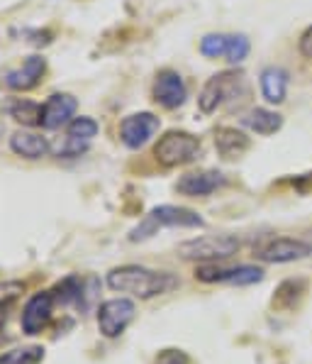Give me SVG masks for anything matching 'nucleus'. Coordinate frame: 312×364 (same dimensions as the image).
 I'll return each instance as SVG.
<instances>
[{
  "label": "nucleus",
  "instance_id": "obj_24",
  "mask_svg": "<svg viewBox=\"0 0 312 364\" xmlns=\"http://www.w3.org/2000/svg\"><path fill=\"white\" fill-rule=\"evenodd\" d=\"M22 291H25V287L20 282H0V308L13 304Z\"/></svg>",
  "mask_w": 312,
  "mask_h": 364
},
{
  "label": "nucleus",
  "instance_id": "obj_5",
  "mask_svg": "<svg viewBox=\"0 0 312 364\" xmlns=\"http://www.w3.org/2000/svg\"><path fill=\"white\" fill-rule=\"evenodd\" d=\"M244 83V76L239 71H222L215 74L208 83L203 86L198 98V105L203 113H215L227 98H232L237 93V88Z\"/></svg>",
  "mask_w": 312,
  "mask_h": 364
},
{
  "label": "nucleus",
  "instance_id": "obj_14",
  "mask_svg": "<svg viewBox=\"0 0 312 364\" xmlns=\"http://www.w3.org/2000/svg\"><path fill=\"white\" fill-rule=\"evenodd\" d=\"M227 183V178L222 176L220 171H193V173H183L178 178L176 188L178 193L183 196H210L215 193L217 188H222Z\"/></svg>",
  "mask_w": 312,
  "mask_h": 364
},
{
  "label": "nucleus",
  "instance_id": "obj_8",
  "mask_svg": "<svg viewBox=\"0 0 312 364\" xmlns=\"http://www.w3.org/2000/svg\"><path fill=\"white\" fill-rule=\"evenodd\" d=\"M195 279L205 284H234V287H249V284H259L264 279V272L259 267L242 264L232 269H217V267H200L195 272Z\"/></svg>",
  "mask_w": 312,
  "mask_h": 364
},
{
  "label": "nucleus",
  "instance_id": "obj_9",
  "mask_svg": "<svg viewBox=\"0 0 312 364\" xmlns=\"http://www.w3.org/2000/svg\"><path fill=\"white\" fill-rule=\"evenodd\" d=\"M54 304H57V294L54 291H39L27 301L25 311H22V330L27 335H39L49 326L54 313Z\"/></svg>",
  "mask_w": 312,
  "mask_h": 364
},
{
  "label": "nucleus",
  "instance_id": "obj_13",
  "mask_svg": "<svg viewBox=\"0 0 312 364\" xmlns=\"http://www.w3.org/2000/svg\"><path fill=\"white\" fill-rule=\"evenodd\" d=\"M44 71H47V61L35 54V57H27L22 61V66H18V69L8 71L3 76V83L13 91H30L42 81Z\"/></svg>",
  "mask_w": 312,
  "mask_h": 364
},
{
  "label": "nucleus",
  "instance_id": "obj_10",
  "mask_svg": "<svg viewBox=\"0 0 312 364\" xmlns=\"http://www.w3.org/2000/svg\"><path fill=\"white\" fill-rule=\"evenodd\" d=\"M156 132H159V117L152 113L127 115L125 120L120 122V137L130 149L144 147Z\"/></svg>",
  "mask_w": 312,
  "mask_h": 364
},
{
  "label": "nucleus",
  "instance_id": "obj_27",
  "mask_svg": "<svg viewBox=\"0 0 312 364\" xmlns=\"http://www.w3.org/2000/svg\"><path fill=\"white\" fill-rule=\"evenodd\" d=\"M295 188H298L300 193H312V173H305V176H300L298 181L293 183Z\"/></svg>",
  "mask_w": 312,
  "mask_h": 364
},
{
  "label": "nucleus",
  "instance_id": "obj_26",
  "mask_svg": "<svg viewBox=\"0 0 312 364\" xmlns=\"http://www.w3.org/2000/svg\"><path fill=\"white\" fill-rule=\"evenodd\" d=\"M300 52H303L308 59H312V27H308L303 39H300Z\"/></svg>",
  "mask_w": 312,
  "mask_h": 364
},
{
  "label": "nucleus",
  "instance_id": "obj_18",
  "mask_svg": "<svg viewBox=\"0 0 312 364\" xmlns=\"http://www.w3.org/2000/svg\"><path fill=\"white\" fill-rule=\"evenodd\" d=\"M0 110L8 113L10 117H15L22 125H39V120H42V108L37 103H32V100H22V98L5 100L0 105Z\"/></svg>",
  "mask_w": 312,
  "mask_h": 364
},
{
  "label": "nucleus",
  "instance_id": "obj_20",
  "mask_svg": "<svg viewBox=\"0 0 312 364\" xmlns=\"http://www.w3.org/2000/svg\"><path fill=\"white\" fill-rule=\"evenodd\" d=\"M44 360V350L39 345L15 347V350L0 355V364H39Z\"/></svg>",
  "mask_w": 312,
  "mask_h": 364
},
{
  "label": "nucleus",
  "instance_id": "obj_25",
  "mask_svg": "<svg viewBox=\"0 0 312 364\" xmlns=\"http://www.w3.org/2000/svg\"><path fill=\"white\" fill-rule=\"evenodd\" d=\"M156 364H188V355L183 350H164L156 357Z\"/></svg>",
  "mask_w": 312,
  "mask_h": 364
},
{
  "label": "nucleus",
  "instance_id": "obj_23",
  "mask_svg": "<svg viewBox=\"0 0 312 364\" xmlns=\"http://www.w3.org/2000/svg\"><path fill=\"white\" fill-rule=\"evenodd\" d=\"M249 54V39L244 35H230V47H227L225 59L230 64H242Z\"/></svg>",
  "mask_w": 312,
  "mask_h": 364
},
{
  "label": "nucleus",
  "instance_id": "obj_16",
  "mask_svg": "<svg viewBox=\"0 0 312 364\" xmlns=\"http://www.w3.org/2000/svg\"><path fill=\"white\" fill-rule=\"evenodd\" d=\"M215 147L225 159H234V156H242L247 152L252 147V142H249L247 134L234 130V127H220L215 132Z\"/></svg>",
  "mask_w": 312,
  "mask_h": 364
},
{
  "label": "nucleus",
  "instance_id": "obj_17",
  "mask_svg": "<svg viewBox=\"0 0 312 364\" xmlns=\"http://www.w3.org/2000/svg\"><path fill=\"white\" fill-rule=\"evenodd\" d=\"M288 91V74L278 66H269L261 74V93L269 103H283Z\"/></svg>",
  "mask_w": 312,
  "mask_h": 364
},
{
  "label": "nucleus",
  "instance_id": "obj_7",
  "mask_svg": "<svg viewBox=\"0 0 312 364\" xmlns=\"http://www.w3.org/2000/svg\"><path fill=\"white\" fill-rule=\"evenodd\" d=\"M312 255V247L303 240H291V237H273L269 242L256 247V257L261 262H271V264H283V262H295L305 259Z\"/></svg>",
  "mask_w": 312,
  "mask_h": 364
},
{
  "label": "nucleus",
  "instance_id": "obj_22",
  "mask_svg": "<svg viewBox=\"0 0 312 364\" xmlns=\"http://www.w3.org/2000/svg\"><path fill=\"white\" fill-rule=\"evenodd\" d=\"M227 47H230V35H205L200 39V52L210 59L225 57Z\"/></svg>",
  "mask_w": 312,
  "mask_h": 364
},
{
  "label": "nucleus",
  "instance_id": "obj_15",
  "mask_svg": "<svg viewBox=\"0 0 312 364\" xmlns=\"http://www.w3.org/2000/svg\"><path fill=\"white\" fill-rule=\"evenodd\" d=\"M10 149H13L15 154L25 156V159H39V156H44L49 152V142H47V137H42V134H37V132L20 130L10 137Z\"/></svg>",
  "mask_w": 312,
  "mask_h": 364
},
{
  "label": "nucleus",
  "instance_id": "obj_12",
  "mask_svg": "<svg viewBox=\"0 0 312 364\" xmlns=\"http://www.w3.org/2000/svg\"><path fill=\"white\" fill-rule=\"evenodd\" d=\"M154 98L156 103H161L169 110L186 103V83H183L181 74H176L171 69L159 71V76L154 81Z\"/></svg>",
  "mask_w": 312,
  "mask_h": 364
},
{
  "label": "nucleus",
  "instance_id": "obj_1",
  "mask_svg": "<svg viewBox=\"0 0 312 364\" xmlns=\"http://www.w3.org/2000/svg\"><path fill=\"white\" fill-rule=\"evenodd\" d=\"M108 287L120 294H132L137 299H154V296L174 291L178 287V279L169 272H154L147 267L127 264L108 274Z\"/></svg>",
  "mask_w": 312,
  "mask_h": 364
},
{
  "label": "nucleus",
  "instance_id": "obj_4",
  "mask_svg": "<svg viewBox=\"0 0 312 364\" xmlns=\"http://www.w3.org/2000/svg\"><path fill=\"white\" fill-rule=\"evenodd\" d=\"M237 250H239V240L234 235H210V237L188 240V242L178 245V255L183 259H203V262L227 259Z\"/></svg>",
  "mask_w": 312,
  "mask_h": 364
},
{
  "label": "nucleus",
  "instance_id": "obj_6",
  "mask_svg": "<svg viewBox=\"0 0 312 364\" xmlns=\"http://www.w3.org/2000/svg\"><path fill=\"white\" fill-rule=\"evenodd\" d=\"M137 308L130 299H113L105 301L98 308V328L105 338H117L125 333V328L135 321Z\"/></svg>",
  "mask_w": 312,
  "mask_h": 364
},
{
  "label": "nucleus",
  "instance_id": "obj_19",
  "mask_svg": "<svg viewBox=\"0 0 312 364\" xmlns=\"http://www.w3.org/2000/svg\"><path fill=\"white\" fill-rule=\"evenodd\" d=\"M244 125L249 130H254L256 134H273L281 130L283 125V117L273 110H266V108H254L252 113L244 115Z\"/></svg>",
  "mask_w": 312,
  "mask_h": 364
},
{
  "label": "nucleus",
  "instance_id": "obj_21",
  "mask_svg": "<svg viewBox=\"0 0 312 364\" xmlns=\"http://www.w3.org/2000/svg\"><path fill=\"white\" fill-rule=\"evenodd\" d=\"M98 134V122L93 117H74L69 122V137L81 139V142H91L93 137Z\"/></svg>",
  "mask_w": 312,
  "mask_h": 364
},
{
  "label": "nucleus",
  "instance_id": "obj_11",
  "mask_svg": "<svg viewBox=\"0 0 312 364\" xmlns=\"http://www.w3.org/2000/svg\"><path fill=\"white\" fill-rule=\"evenodd\" d=\"M76 108H78V100L74 96H69V93H54L42 105V120H39V125L44 130H59V127L69 125L74 120Z\"/></svg>",
  "mask_w": 312,
  "mask_h": 364
},
{
  "label": "nucleus",
  "instance_id": "obj_2",
  "mask_svg": "<svg viewBox=\"0 0 312 364\" xmlns=\"http://www.w3.org/2000/svg\"><path fill=\"white\" fill-rule=\"evenodd\" d=\"M205 220L191 208H181V205H159L144 218L142 223L130 232L132 242H142L156 235L161 228H203Z\"/></svg>",
  "mask_w": 312,
  "mask_h": 364
},
{
  "label": "nucleus",
  "instance_id": "obj_3",
  "mask_svg": "<svg viewBox=\"0 0 312 364\" xmlns=\"http://www.w3.org/2000/svg\"><path fill=\"white\" fill-rule=\"evenodd\" d=\"M200 154V139L191 132L183 130H171L156 142L154 156L159 164L164 166H178V164H188L195 156Z\"/></svg>",
  "mask_w": 312,
  "mask_h": 364
}]
</instances>
